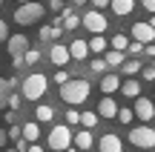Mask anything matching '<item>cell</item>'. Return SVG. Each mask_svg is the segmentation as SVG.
Returning <instances> with one entry per match:
<instances>
[{
    "label": "cell",
    "instance_id": "19",
    "mask_svg": "<svg viewBox=\"0 0 155 152\" xmlns=\"http://www.w3.org/2000/svg\"><path fill=\"white\" fill-rule=\"evenodd\" d=\"M86 46H89V52H95V55H101V52L109 49V43H106L104 34H95V37H89V40H86Z\"/></svg>",
    "mask_w": 155,
    "mask_h": 152
},
{
    "label": "cell",
    "instance_id": "30",
    "mask_svg": "<svg viewBox=\"0 0 155 152\" xmlns=\"http://www.w3.org/2000/svg\"><path fill=\"white\" fill-rule=\"evenodd\" d=\"M6 135H9V141H23V132H20V124H12L9 129H6Z\"/></svg>",
    "mask_w": 155,
    "mask_h": 152
},
{
    "label": "cell",
    "instance_id": "4",
    "mask_svg": "<svg viewBox=\"0 0 155 152\" xmlns=\"http://www.w3.org/2000/svg\"><path fill=\"white\" fill-rule=\"evenodd\" d=\"M49 149H58V152H66L69 147H72V129H69L66 124H61V126H52V132H49Z\"/></svg>",
    "mask_w": 155,
    "mask_h": 152
},
{
    "label": "cell",
    "instance_id": "27",
    "mask_svg": "<svg viewBox=\"0 0 155 152\" xmlns=\"http://www.w3.org/2000/svg\"><path fill=\"white\" fill-rule=\"evenodd\" d=\"M38 60H40V52L29 46V49L23 52V66H35V63H38Z\"/></svg>",
    "mask_w": 155,
    "mask_h": 152
},
{
    "label": "cell",
    "instance_id": "21",
    "mask_svg": "<svg viewBox=\"0 0 155 152\" xmlns=\"http://www.w3.org/2000/svg\"><path fill=\"white\" fill-rule=\"evenodd\" d=\"M20 132H23V141L26 144H35L40 138V126L38 124H26V126H20Z\"/></svg>",
    "mask_w": 155,
    "mask_h": 152
},
{
    "label": "cell",
    "instance_id": "17",
    "mask_svg": "<svg viewBox=\"0 0 155 152\" xmlns=\"http://www.w3.org/2000/svg\"><path fill=\"white\" fill-rule=\"evenodd\" d=\"M61 26L66 29V32H72V29H78V26H81V15H75V11L63 9V11H61Z\"/></svg>",
    "mask_w": 155,
    "mask_h": 152
},
{
    "label": "cell",
    "instance_id": "52",
    "mask_svg": "<svg viewBox=\"0 0 155 152\" xmlns=\"http://www.w3.org/2000/svg\"><path fill=\"white\" fill-rule=\"evenodd\" d=\"M152 103H155V98H152Z\"/></svg>",
    "mask_w": 155,
    "mask_h": 152
},
{
    "label": "cell",
    "instance_id": "24",
    "mask_svg": "<svg viewBox=\"0 0 155 152\" xmlns=\"http://www.w3.org/2000/svg\"><path fill=\"white\" fill-rule=\"evenodd\" d=\"M141 69H144V66H141V60H138V57H135V60H124V66H121V72L127 75V78H135V75H138Z\"/></svg>",
    "mask_w": 155,
    "mask_h": 152
},
{
    "label": "cell",
    "instance_id": "31",
    "mask_svg": "<svg viewBox=\"0 0 155 152\" xmlns=\"http://www.w3.org/2000/svg\"><path fill=\"white\" fill-rule=\"evenodd\" d=\"M132 118H135L132 109H118V118H115V121H118V124H127V126H129V124H132Z\"/></svg>",
    "mask_w": 155,
    "mask_h": 152
},
{
    "label": "cell",
    "instance_id": "44",
    "mask_svg": "<svg viewBox=\"0 0 155 152\" xmlns=\"http://www.w3.org/2000/svg\"><path fill=\"white\" fill-rule=\"evenodd\" d=\"M26 152H43V147H40V144H29Z\"/></svg>",
    "mask_w": 155,
    "mask_h": 152
},
{
    "label": "cell",
    "instance_id": "28",
    "mask_svg": "<svg viewBox=\"0 0 155 152\" xmlns=\"http://www.w3.org/2000/svg\"><path fill=\"white\" fill-rule=\"evenodd\" d=\"M127 46H129L127 34H112V49H115V52H127Z\"/></svg>",
    "mask_w": 155,
    "mask_h": 152
},
{
    "label": "cell",
    "instance_id": "9",
    "mask_svg": "<svg viewBox=\"0 0 155 152\" xmlns=\"http://www.w3.org/2000/svg\"><path fill=\"white\" fill-rule=\"evenodd\" d=\"M6 49H9L12 57H20L23 52L29 49V37H26V34H9V40H6Z\"/></svg>",
    "mask_w": 155,
    "mask_h": 152
},
{
    "label": "cell",
    "instance_id": "50",
    "mask_svg": "<svg viewBox=\"0 0 155 152\" xmlns=\"http://www.w3.org/2000/svg\"><path fill=\"white\" fill-rule=\"evenodd\" d=\"M6 152H17V149H6Z\"/></svg>",
    "mask_w": 155,
    "mask_h": 152
},
{
    "label": "cell",
    "instance_id": "12",
    "mask_svg": "<svg viewBox=\"0 0 155 152\" xmlns=\"http://www.w3.org/2000/svg\"><path fill=\"white\" fill-rule=\"evenodd\" d=\"M118 109L121 106H118L112 98H104V101L98 103V118L101 121H112V118H118Z\"/></svg>",
    "mask_w": 155,
    "mask_h": 152
},
{
    "label": "cell",
    "instance_id": "14",
    "mask_svg": "<svg viewBox=\"0 0 155 152\" xmlns=\"http://www.w3.org/2000/svg\"><path fill=\"white\" fill-rule=\"evenodd\" d=\"M121 92L124 98H129V101H135V98H141V83L135 78H127V80H121Z\"/></svg>",
    "mask_w": 155,
    "mask_h": 152
},
{
    "label": "cell",
    "instance_id": "36",
    "mask_svg": "<svg viewBox=\"0 0 155 152\" xmlns=\"http://www.w3.org/2000/svg\"><path fill=\"white\" fill-rule=\"evenodd\" d=\"M141 78L144 80H155V66H144L141 69Z\"/></svg>",
    "mask_w": 155,
    "mask_h": 152
},
{
    "label": "cell",
    "instance_id": "3",
    "mask_svg": "<svg viewBox=\"0 0 155 152\" xmlns=\"http://www.w3.org/2000/svg\"><path fill=\"white\" fill-rule=\"evenodd\" d=\"M43 3H38V0H32V3H20L15 9V23L17 26H32V23H38L40 17H43Z\"/></svg>",
    "mask_w": 155,
    "mask_h": 152
},
{
    "label": "cell",
    "instance_id": "23",
    "mask_svg": "<svg viewBox=\"0 0 155 152\" xmlns=\"http://www.w3.org/2000/svg\"><path fill=\"white\" fill-rule=\"evenodd\" d=\"M98 112H89V109H86V112H81V126H83V129H89V132H92L95 129V126H98Z\"/></svg>",
    "mask_w": 155,
    "mask_h": 152
},
{
    "label": "cell",
    "instance_id": "8",
    "mask_svg": "<svg viewBox=\"0 0 155 152\" xmlns=\"http://www.w3.org/2000/svg\"><path fill=\"white\" fill-rule=\"evenodd\" d=\"M95 144H98L101 152H124V141L115 135V132H106V135H101Z\"/></svg>",
    "mask_w": 155,
    "mask_h": 152
},
{
    "label": "cell",
    "instance_id": "34",
    "mask_svg": "<svg viewBox=\"0 0 155 152\" xmlns=\"http://www.w3.org/2000/svg\"><path fill=\"white\" fill-rule=\"evenodd\" d=\"M127 52H129V55H141V52H144V43H138V40H129Z\"/></svg>",
    "mask_w": 155,
    "mask_h": 152
},
{
    "label": "cell",
    "instance_id": "20",
    "mask_svg": "<svg viewBox=\"0 0 155 152\" xmlns=\"http://www.w3.org/2000/svg\"><path fill=\"white\" fill-rule=\"evenodd\" d=\"M35 118H38L40 124H49V121L55 118V109H52L49 103H38V109H35Z\"/></svg>",
    "mask_w": 155,
    "mask_h": 152
},
{
    "label": "cell",
    "instance_id": "22",
    "mask_svg": "<svg viewBox=\"0 0 155 152\" xmlns=\"http://www.w3.org/2000/svg\"><path fill=\"white\" fill-rule=\"evenodd\" d=\"M124 60H127V55H124V52H115V49H109L106 52V57H104V63L106 66H124Z\"/></svg>",
    "mask_w": 155,
    "mask_h": 152
},
{
    "label": "cell",
    "instance_id": "15",
    "mask_svg": "<svg viewBox=\"0 0 155 152\" xmlns=\"http://www.w3.org/2000/svg\"><path fill=\"white\" fill-rule=\"evenodd\" d=\"M69 57H72V60H86L89 57V46H86V40H72V43H69Z\"/></svg>",
    "mask_w": 155,
    "mask_h": 152
},
{
    "label": "cell",
    "instance_id": "46",
    "mask_svg": "<svg viewBox=\"0 0 155 152\" xmlns=\"http://www.w3.org/2000/svg\"><path fill=\"white\" fill-rule=\"evenodd\" d=\"M147 23H150V26H152V29H155V15H152V17H150V20H147Z\"/></svg>",
    "mask_w": 155,
    "mask_h": 152
},
{
    "label": "cell",
    "instance_id": "29",
    "mask_svg": "<svg viewBox=\"0 0 155 152\" xmlns=\"http://www.w3.org/2000/svg\"><path fill=\"white\" fill-rule=\"evenodd\" d=\"M75 124H81V112H78L75 106H69V109H66V126L72 129Z\"/></svg>",
    "mask_w": 155,
    "mask_h": 152
},
{
    "label": "cell",
    "instance_id": "16",
    "mask_svg": "<svg viewBox=\"0 0 155 152\" xmlns=\"http://www.w3.org/2000/svg\"><path fill=\"white\" fill-rule=\"evenodd\" d=\"M72 141H75V149L86 152V149H89V147L95 144V138H92V132H89V129H81L78 135H72Z\"/></svg>",
    "mask_w": 155,
    "mask_h": 152
},
{
    "label": "cell",
    "instance_id": "42",
    "mask_svg": "<svg viewBox=\"0 0 155 152\" xmlns=\"http://www.w3.org/2000/svg\"><path fill=\"white\" fill-rule=\"evenodd\" d=\"M95 3V9H106V6H109V0H92Z\"/></svg>",
    "mask_w": 155,
    "mask_h": 152
},
{
    "label": "cell",
    "instance_id": "38",
    "mask_svg": "<svg viewBox=\"0 0 155 152\" xmlns=\"http://www.w3.org/2000/svg\"><path fill=\"white\" fill-rule=\"evenodd\" d=\"M49 9L52 11H63V0H49Z\"/></svg>",
    "mask_w": 155,
    "mask_h": 152
},
{
    "label": "cell",
    "instance_id": "45",
    "mask_svg": "<svg viewBox=\"0 0 155 152\" xmlns=\"http://www.w3.org/2000/svg\"><path fill=\"white\" fill-rule=\"evenodd\" d=\"M144 52H147V55H152V57H155V43H147V46H144Z\"/></svg>",
    "mask_w": 155,
    "mask_h": 152
},
{
    "label": "cell",
    "instance_id": "33",
    "mask_svg": "<svg viewBox=\"0 0 155 152\" xmlns=\"http://www.w3.org/2000/svg\"><path fill=\"white\" fill-rule=\"evenodd\" d=\"M6 109H12V112H17L20 109V95H15V92H9V106Z\"/></svg>",
    "mask_w": 155,
    "mask_h": 152
},
{
    "label": "cell",
    "instance_id": "10",
    "mask_svg": "<svg viewBox=\"0 0 155 152\" xmlns=\"http://www.w3.org/2000/svg\"><path fill=\"white\" fill-rule=\"evenodd\" d=\"M132 40H138V43H155V29L150 23H135L132 26Z\"/></svg>",
    "mask_w": 155,
    "mask_h": 152
},
{
    "label": "cell",
    "instance_id": "39",
    "mask_svg": "<svg viewBox=\"0 0 155 152\" xmlns=\"http://www.w3.org/2000/svg\"><path fill=\"white\" fill-rule=\"evenodd\" d=\"M6 121H9V124H17V112H12V109H6Z\"/></svg>",
    "mask_w": 155,
    "mask_h": 152
},
{
    "label": "cell",
    "instance_id": "7",
    "mask_svg": "<svg viewBox=\"0 0 155 152\" xmlns=\"http://www.w3.org/2000/svg\"><path fill=\"white\" fill-rule=\"evenodd\" d=\"M132 115L135 118H141L144 124H150V121L155 118V103H152V98H135V109H132Z\"/></svg>",
    "mask_w": 155,
    "mask_h": 152
},
{
    "label": "cell",
    "instance_id": "53",
    "mask_svg": "<svg viewBox=\"0 0 155 152\" xmlns=\"http://www.w3.org/2000/svg\"><path fill=\"white\" fill-rule=\"evenodd\" d=\"M152 66H155V63H152Z\"/></svg>",
    "mask_w": 155,
    "mask_h": 152
},
{
    "label": "cell",
    "instance_id": "43",
    "mask_svg": "<svg viewBox=\"0 0 155 152\" xmlns=\"http://www.w3.org/2000/svg\"><path fill=\"white\" fill-rule=\"evenodd\" d=\"M12 66H15V69H20V66H23V55H20V57H12Z\"/></svg>",
    "mask_w": 155,
    "mask_h": 152
},
{
    "label": "cell",
    "instance_id": "11",
    "mask_svg": "<svg viewBox=\"0 0 155 152\" xmlns=\"http://www.w3.org/2000/svg\"><path fill=\"white\" fill-rule=\"evenodd\" d=\"M49 60L55 63V66H61V69H63L69 60H72V57H69V46H63V43H55V46L49 49Z\"/></svg>",
    "mask_w": 155,
    "mask_h": 152
},
{
    "label": "cell",
    "instance_id": "35",
    "mask_svg": "<svg viewBox=\"0 0 155 152\" xmlns=\"http://www.w3.org/2000/svg\"><path fill=\"white\" fill-rule=\"evenodd\" d=\"M69 80H72V78H69V72H63V69H61V72H55V83H58V86L69 83Z\"/></svg>",
    "mask_w": 155,
    "mask_h": 152
},
{
    "label": "cell",
    "instance_id": "26",
    "mask_svg": "<svg viewBox=\"0 0 155 152\" xmlns=\"http://www.w3.org/2000/svg\"><path fill=\"white\" fill-rule=\"evenodd\" d=\"M9 92H12V89H9V80L0 78V112L9 106Z\"/></svg>",
    "mask_w": 155,
    "mask_h": 152
},
{
    "label": "cell",
    "instance_id": "51",
    "mask_svg": "<svg viewBox=\"0 0 155 152\" xmlns=\"http://www.w3.org/2000/svg\"><path fill=\"white\" fill-rule=\"evenodd\" d=\"M0 6H3V0H0Z\"/></svg>",
    "mask_w": 155,
    "mask_h": 152
},
{
    "label": "cell",
    "instance_id": "1",
    "mask_svg": "<svg viewBox=\"0 0 155 152\" xmlns=\"http://www.w3.org/2000/svg\"><path fill=\"white\" fill-rule=\"evenodd\" d=\"M89 80H83V78H72L69 83H63L61 86V101L66 103V106H81V103H86L89 101Z\"/></svg>",
    "mask_w": 155,
    "mask_h": 152
},
{
    "label": "cell",
    "instance_id": "2",
    "mask_svg": "<svg viewBox=\"0 0 155 152\" xmlns=\"http://www.w3.org/2000/svg\"><path fill=\"white\" fill-rule=\"evenodd\" d=\"M49 89V78L43 72H32L26 80H23V98L26 101H40Z\"/></svg>",
    "mask_w": 155,
    "mask_h": 152
},
{
    "label": "cell",
    "instance_id": "37",
    "mask_svg": "<svg viewBox=\"0 0 155 152\" xmlns=\"http://www.w3.org/2000/svg\"><path fill=\"white\" fill-rule=\"evenodd\" d=\"M9 40V26H6V20H0V43H6Z\"/></svg>",
    "mask_w": 155,
    "mask_h": 152
},
{
    "label": "cell",
    "instance_id": "32",
    "mask_svg": "<svg viewBox=\"0 0 155 152\" xmlns=\"http://www.w3.org/2000/svg\"><path fill=\"white\" fill-rule=\"evenodd\" d=\"M89 72H106V63H104V57H95V60L89 63Z\"/></svg>",
    "mask_w": 155,
    "mask_h": 152
},
{
    "label": "cell",
    "instance_id": "48",
    "mask_svg": "<svg viewBox=\"0 0 155 152\" xmlns=\"http://www.w3.org/2000/svg\"><path fill=\"white\" fill-rule=\"evenodd\" d=\"M66 152H81V149H75V147H69V149H66Z\"/></svg>",
    "mask_w": 155,
    "mask_h": 152
},
{
    "label": "cell",
    "instance_id": "25",
    "mask_svg": "<svg viewBox=\"0 0 155 152\" xmlns=\"http://www.w3.org/2000/svg\"><path fill=\"white\" fill-rule=\"evenodd\" d=\"M63 34V26H43L40 29V40H58Z\"/></svg>",
    "mask_w": 155,
    "mask_h": 152
},
{
    "label": "cell",
    "instance_id": "40",
    "mask_svg": "<svg viewBox=\"0 0 155 152\" xmlns=\"http://www.w3.org/2000/svg\"><path fill=\"white\" fill-rule=\"evenodd\" d=\"M6 144H9V135H6V129H0V149H6Z\"/></svg>",
    "mask_w": 155,
    "mask_h": 152
},
{
    "label": "cell",
    "instance_id": "5",
    "mask_svg": "<svg viewBox=\"0 0 155 152\" xmlns=\"http://www.w3.org/2000/svg\"><path fill=\"white\" fill-rule=\"evenodd\" d=\"M129 144L132 147H138V149H152L155 147V129L152 126H132L129 129Z\"/></svg>",
    "mask_w": 155,
    "mask_h": 152
},
{
    "label": "cell",
    "instance_id": "41",
    "mask_svg": "<svg viewBox=\"0 0 155 152\" xmlns=\"http://www.w3.org/2000/svg\"><path fill=\"white\" fill-rule=\"evenodd\" d=\"M144 9H147V11H152V15H155V0H144Z\"/></svg>",
    "mask_w": 155,
    "mask_h": 152
},
{
    "label": "cell",
    "instance_id": "18",
    "mask_svg": "<svg viewBox=\"0 0 155 152\" xmlns=\"http://www.w3.org/2000/svg\"><path fill=\"white\" fill-rule=\"evenodd\" d=\"M109 6H112V11H115L118 17H127L129 11L135 9V0H109Z\"/></svg>",
    "mask_w": 155,
    "mask_h": 152
},
{
    "label": "cell",
    "instance_id": "6",
    "mask_svg": "<svg viewBox=\"0 0 155 152\" xmlns=\"http://www.w3.org/2000/svg\"><path fill=\"white\" fill-rule=\"evenodd\" d=\"M81 26H83V29H89L92 34H104L109 23H106V17L101 15L98 9H95V11H86V15L81 17Z\"/></svg>",
    "mask_w": 155,
    "mask_h": 152
},
{
    "label": "cell",
    "instance_id": "13",
    "mask_svg": "<svg viewBox=\"0 0 155 152\" xmlns=\"http://www.w3.org/2000/svg\"><path fill=\"white\" fill-rule=\"evenodd\" d=\"M118 89H121V78H118L115 72H109V75H104V78H101V92H104L106 98L115 95Z\"/></svg>",
    "mask_w": 155,
    "mask_h": 152
},
{
    "label": "cell",
    "instance_id": "49",
    "mask_svg": "<svg viewBox=\"0 0 155 152\" xmlns=\"http://www.w3.org/2000/svg\"><path fill=\"white\" fill-rule=\"evenodd\" d=\"M17 3H32V0H17Z\"/></svg>",
    "mask_w": 155,
    "mask_h": 152
},
{
    "label": "cell",
    "instance_id": "47",
    "mask_svg": "<svg viewBox=\"0 0 155 152\" xmlns=\"http://www.w3.org/2000/svg\"><path fill=\"white\" fill-rule=\"evenodd\" d=\"M75 3H78V6H83V3H89V0H75Z\"/></svg>",
    "mask_w": 155,
    "mask_h": 152
}]
</instances>
